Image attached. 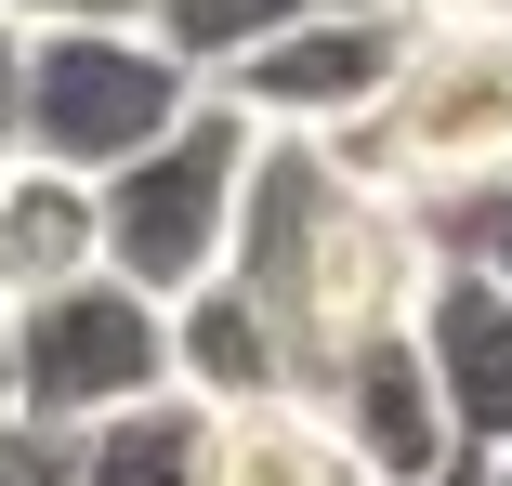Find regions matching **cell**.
<instances>
[{
	"label": "cell",
	"mask_w": 512,
	"mask_h": 486,
	"mask_svg": "<svg viewBox=\"0 0 512 486\" xmlns=\"http://www.w3.org/2000/svg\"><path fill=\"white\" fill-rule=\"evenodd\" d=\"M263 329L289 342L302 368V395L381 329H407V303H421V276H434V237L407 224L394 198H368V184L329 158V145H263L250 171V211H237V263H224Z\"/></svg>",
	"instance_id": "1"
},
{
	"label": "cell",
	"mask_w": 512,
	"mask_h": 486,
	"mask_svg": "<svg viewBox=\"0 0 512 486\" xmlns=\"http://www.w3.org/2000/svg\"><path fill=\"white\" fill-rule=\"evenodd\" d=\"M368 198H394L407 224H434L460 198H486V184H512V0L499 14H447L407 40L381 119L329 145Z\"/></svg>",
	"instance_id": "2"
},
{
	"label": "cell",
	"mask_w": 512,
	"mask_h": 486,
	"mask_svg": "<svg viewBox=\"0 0 512 486\" xmlns=\"http://www.w3.org/2000/svg\"><path fill=\"white\" fill-rule=\"evenodd\" d=\"M250 171H263V132H250L237 106H197L171 145H145L132 171H106V184H92L106 276H119V289H145V303H197V289L237 263Z\"/></svg>",
	"instance_id": "3"
},
{
	"label": "cell",
	"mask_w": 512,
	"mask_h": 486,
	"mask_svg": "<svg viewBox=\"0 0 512 486\" xmlns=\"http://www.w3.org/2000/svg\"><path fill=\"white\" fill-rule=\"evenodd\" d=\"M211 92H197L145 27H27V171L106 184L145 145H171Z\"/></svg>",
	"instance_id": "4"
},
{
	"label": "cell",
	"mask_w": 512,
	"mask_h": 486,
	"mask_svg": "<svg viewBox=\"0 0 512 486\" xmlns=\"http://www.w3.org/2000/svg\"><path fill=\"white\" fill-rule=\"evenodd\" d=\"M145 395H171V303H145L119 276L14 303V408L40 434H92V421H119Z\"/></svg>",
	"instance_id": "5"
},
{
	"label": "cell",
	"mask_w": 512,
	"mask_h": 486,
	"mask_svg": "<svg viewBox=\"0 0 512 486\" xmlns=\"http://www.w3.org/2000/svg\"><path fill=\"white\" fill-rule=\"evenodd\" d=\"M407 14H302L276 53H250L211 106H237L263 145H342V132H368L381 119V92H394V66H407Z\"/></svg>",
	"instance_id": "6"
},
{
	"label": "cell",
	"mask_w": 512,
	"mask_h": 486,
	"mask_svg": "<svg viewBox=\"0 0 512 486\" xmlns=\"http://www.w3.org/2000/svg\"><path fill=\"white\" fill-rule=\"evenodd\" d=\"M407 342H421L434 395H447V434L473 460H499L512 447V289L473 276V263H434L421 303H407Z\"/></svg>",
	"instance_id": "7"
},
{
	"label": "cell",
	"mask_w": 512,
	"mask_h": 486,
	"mask_svg": "<svg viewBox=\"0 0 512 486\" xmlns=\"http://www.w3.org/2000/svg\"><path fill=\"white\" fill-rule=\"evenodd\" d=\"M316 408H329V434L355 447V473H368V486H421V473H447V460H460L447 395H434V368H421V342H407V329L355 342V355L316 381Z\"/></svg>",
	"instance_id": "8"
},
{
	"label": "cell",
	"mask_w": 512,
	"mask_h": 486,
	"mask_svg": "<svg viewBox=\"0 0 512 486\" xmlns=\"http://www.w3.org/2000/svg\"><path fill=\"white\" fill-rule=\"evenodd\" d=\"M171 395H197V408H276V395H302V368H289V342L263 329V303L237 276H211L197 303H171Z\"/></svg>",
	"instance_id": "9"
},
{
	"label": "cell",
	"mask_w": 512,
	"mask_h": 486,
	"mask_svg": "<svg viewBox=\"0 0 512 486\" xmlns=\"http://www.w3.org/2000/svg\"><path fill=\"white\" fill-rule=\"evenodd\" d=\"M211 486H368V473H355V447L329 434L316 395H276V408H224Z\"/></svg>",
	"instance_id": "10"
},
{
	"label": "cell",
	"mask_w": 512,
	"mask_h": 486,
	"mask_svg": "<svg viewBox=\"0 0 512 486\" xmlns=\"http://www.w3.org/2000/svg\"><path fill=\"white\" fill-rule=\"evenodd\" d=\"M0 250H14V303L106 276V224H92V184H66V171H14V184H0Z\"/></svg>",
	"instance_id": "11"
},
{
	"label": "cell",
	"mask_w": 512,
	"mask_h": 486,
	"mask_svg": "<svg viewBox=\"0 0 512 486\" xmlns=\"http://www.w3.org/2000/svg\"><path fill=\"white\" fill-rule=\"evenodd\" d=\"M211 434L224 421L197 395H145V408L79 434V486H211Z\"/></svg>",
	"instance_id": "12"
},
{
	"label": "cell",
	"mask_w": 512,
	"mask_h": 486,
	"mask_svg": "<svg viewBox=\"0 0 512 486\" xmlns=\"http://www.w3.org/2000/svg\"><path fill=\"white\" fill-rule=\"evenodd\" d=\"M302 14H316V0H145V40L197 79V92H224L250 53H276Z\"/></svg>",
	"instance_id": "13"
},
{
	"label": "cell",
	"mask_w": 512,
	"mask_h": 486,
	"mask_svg": "<svg viewBox=\"0 0 512 486\" xmlns=\"http://www.w3.org/2000/svg\"><path fill=\"white\" fill-rule=\"evenodd\" d=\"M421 237H434V263H473V276H499V289H512V184H486V198L434 211Z\"/></svg>",
	"instance_id": "14"
},
{
	"label": "cell",
	"mask_w": 512,
	"mask_h": 486,
	"mask_svg": "<svg viewBox=\"0 0 512 486\" xmlns=\"http://www.w3.org/2000/svg\"><path fill=\"white\" fill-rule=\"evenodd\" d=\"M27 171V27L0 14V184Z\"/></svg>",
	"instance_id": "15"
},
{
	"label": "cell",
	"mask_w": 512,
	"mask_h": 486,
	"mask_svg": "<svg viewBox=\"0 0 512 486\" xmlns=\"http://www.w3.org/2000/svg\"><path fill=\"white\" fill-rule=\"evenodd\" d=\"M14 27H145V0H0Z\"/></svg>",
	"instance_id": "16"
},
{
	"label": "cell",
	"mask_w": 512,
	"mask_h": 486,
	"mask_svg": "<svg viewBox=\"0 0 512 486\" xmlns=\"http://www.w3.org/2000/svg\"><path fill=\"white\" fill-rule=\"evenodd\" d=\"M407 27H447V14H499V0H394Z\"/></svg>",
	"instance_id": "17"
},
{
	"label": "cell",
	"mask_w": 512,
	"mask_h": 486,
	"mask_svg": "<svg viewBox=\"0 0 512 486\" xmlns=\"http://www.w3.org/2000/svg\"><path fill=\"white\" fill-rule=\"evenodd\" d=\"M421 486H499V460H473V447H460V460H447V473H421Z\"/></svg>",
	"instance_id": "18"
},
{
	"label": "cell",
	"mask_w": 512,
	"mask_h": 486,
	"mask_svg": "<svg viewBox=\"0 0 512 486\" xmlns=\"http://www.w3.org/2000/svg\"><path fill=\"white\" fill-rule=\"evenodd\" d=\"M27 408H14V316H0V434H14Z\"/></svg>",
	"instance_id": "19"
},
{
	"label": "cell",
	"mask_w": 512,
	"mask_h": 486,
	"mask_svg": "<svg viewBox=\"0 0 512 486\" xmlns=\"http://www.w3.org/2000/svg\"><path fill=\"white\" fill-rule=\"evenodd\" d=\"M316 14H394V0H316Z\"/></svg>",
	"instance_id": "20"
},
{
	"label": "cell",
	"mask_w": 512,
	"mask_h": 486,
	"mask_svg": "<svg viewBox=\"0 0 512 486\" xmlns=\"http://www.w3.org/2000/svg\"><path fill=\"white\" fill-rule=\"evenodd\" d=\"M0 316H14V250H0Z\"/></svg>",
	"instance_id": "21"
},
{
	"label": "cell",
	"mask_w": 512,
	"mask_h": 486,
	"mask_svg": "<svg viewBox=\"0 0 512 486\" xmlns=\"http://www.w3.org/2000/svg\"><path fill=\"white\" fill-rule=\"evenodd\" d=\"M499 486H512V447H499Z\"/></svg>",
	"instance_id": "22"
}]
</instances>
